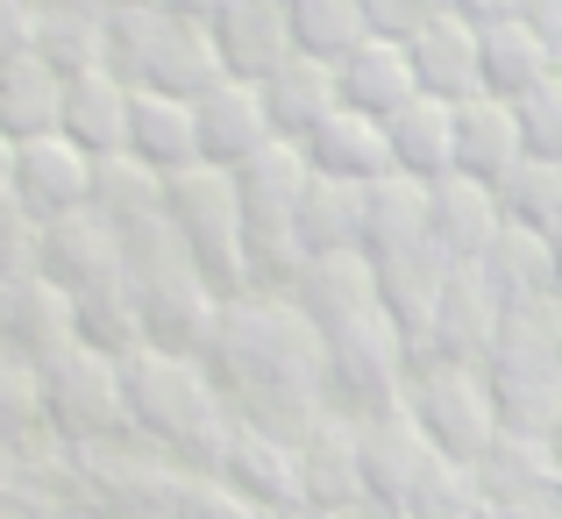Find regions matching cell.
<instances>
[{
  "mask_svg": "<svg viewBox=\"0 0 562 519\" xmlns=\"http://www.w3.org/2000/svg\"><path fill=\"white\" fill-rule=\"evenodd\" d=\"M477 484L484 498H513V506H555V449L549 435H513V427H498V441L477 455Z\"/></svg>",
  "mask_w": 562,
  "mask_h": 519,
  "instance_id": "cell-25",
  "label": "cell"
},
{
  "mask_svg": "<svg viewBox=\"0 0 562 519\" xmlns=\"http://www.w3.org/2000/svg\"><path fill=\"white\" fill-rule=\"evenodd\" d=\"M300 484H306V512L314 519L371 506V492H363V441H357V420H349V413H328V420L300 441Z\"/></svg>",
  "mask_w": 562,
  "mask_h": 519,
  "instance_id": "cell-14",
  "label": "cell"
},
{
  "mask_svg": "<svg viewBox=\"0 0 562 519\" xmlns=\"http://www.w3.org/2000/svg\"><path fill=\"white\" fill-rule=\"evenodd\" d=\"M498 214L555 235L562 228V157H520L513 171H498Z\"/></svg>",
  "mask_w": 562,
  "mask_h": 519,
  "instance_id": "cell-35",
  "label": "cell"
},
{
  "mask_svg": "<svg viewBox=\"0 0 562 519\" xmlns=\"http://www.w3.org/2000/svg\"><path fill=\"white\" fill-rule=\"evenodd\" d=\"M257 86H263V108H271V128L292 136V143L314 136V128L342 108V93H335V65H328V57H306V50H285Z\"/></svg>",
  "mask_w": 562,
  "mask_h": 519,
  "instance_id": "cell-20",
  "label": "cell"
},
{
  "mask_svg": "<svg viewBox=\"0 0 562 519\" xmlns=\"http://www.w3.org/2000/svg\"><path fill=\"white\" fill-rule=\"evenodd\" d=\"M513 108H520L527 157H562V71H555L549 86H535V93H520Z\"/></svg>",
  "mask_w": 562,
  "mask_h": 519,
  "instance_id": "cell-38",
  "label": "cell"
},
{
  "mask_svg": "<svg viewBox=\"0 0 562 519\" xmlns=\"http://www.w3.org/2000/svg\"><path fill=\"white\" fill-rule=\"evenodd\" d=\"M306 157H314V171L328 178H357V185H371V178L392 171V143H384V122L363 108H335L328 122L314 128V136H300Z\"/></svg>",
  "mask_w": 562,
  "mask_h": 519,
  "instance_id": "cell-29",
  "label": "cell"
},
{
  "mask_svg": "<svg viewBox=\"0 0 562 519\" xmlns=\"http://www.w3.org/2000/svg\"><path fill=\"white\" fill-rule=\"evenodd\" d=\"M171 519H263V512L249 506L228 477H214V470H186L179 492H171Z\"/></svg>",
  "mask_w": 562,
  "mask_h": 519,
  "instance_id": "cell-37",
  "label": "cell"
},
{
  "mask_svg": "<svg viewBox=\"0 0 562 519\" xmlns=\"http://www.w3.org/2000/svg\"><path fill=\"white\" fill-rule=\"evenodd\" d=\"M527 22H535V36L562 57V0H527Z\"/></svg>",
  "mask_w": 562,
  "mask_h": 519,
  "instance_id": "cell-42",
  "label": "cell"
},
{
  "mask_svg": "<svg viewBox=\"0 0 562 519\" xmlns=\"http://www.w3.org/2000/svg\"><path fill=\"white\" fill-rule=\"evenodd\" d=\"M384 143H392V171L435 185L441 171H456V100L413 93L398 114H384Z\"/></svg>",
  "mask_w": 562,
  "mask_h": 519,
  "instance_id": "cell-23",
  "label": "cell"
},
{
  "mask_svg": "<svg viewBox=\"0 0 562 519\" xmlns=\"http://www.w3.org/2000/svg\"><path fill=\"white\" fill-rule=\"evenodd\" d=\"M43 398H50V413L71 427V435H108V427L128 413L122 363L100 356V349H86V342H71L65 356L43 363Z\"/></svg>",
  "mask_w": 562,
  "mask_h": 519,
  "instance_id": "cell-8",
  "label": "cell"
},
{
  "mask_svg": "<svg viewBox=\"0 0 562 519\" xmlns=\"http://www.w3.org/2000/svg\"><path fill=\"white\" fill-rule=\"evenodd\" d=\"M484 377L498 398V427L555 435L562 427V292L535 306H506L498 342L484 349Z\"/></svg>",
  "mask_w": 562,
  "mask_h": 519,
  "instance_id": "cell-2",
  "label": "cell"
},
{
  "mask_svg": "<svg viewBox=\"0 0 562 519\" xmlns=\"http://www.w3.org/2000/svg\"><path fill=\"white\" fill-rule=\"evenodd\" d=\"M165 214L171 228H179V242L192 249V263H200L206 292L214 300H243L249 285V249H243V192H235V171L221 165H186L165 178Z\"/></svg>",
  "mask_w": 562,
  "mask_h": 519,
  "instance_id": "cell-3",
  "label": "cell"
},
{
  "mask_svg": "<svg viewBox=\"0 0 562 519\" xmlns=\"http://www.w3.org/2000/svg\"><path fill=\"white\" fill-rule=\"evenodd\" d=\"M300 242H306V257H321V249H363V185L357 178L314 171V185L300 200Z\"/></svg>",
  "mask_w": 562,
  "mask_h": 519,
  "instance_id": "cell-33",
  "label": "cell"
},
{
  "mask_svg": "<svg viewBox=\"0 0 562 519\" xmlns=\"http://www.w3.org/2000/svg\"><path fill=\"white\" fill-rule=\"evenodd\" d=\"M214 477H228L257 512H278V519L306 512L300 449H292V441L257 435V427H243V420H235V435H228V449H221V470H214Z\"/></svg>",
  "mask_w": 562,
  "mask_h": 519,
  "instance_id": "cell-13",
  "label": "cell"
},
{
  "mask_svg": "<svg viewBox=\"0 0 562 519\" xmlns=\"http://www.w3.org/2000/svg\"><path fill=\"white\" fill-rule=\"evenodd\" d=\"M285 22H292V50L328 57V65L349 57L363 36H378L363 0H285Z\"/></svg>",
  "mask_w": 562,
  "mask_h": 519,
  "instance_id": "cell-34",
  "label": "cell"
},
{
  "mask_svg": "<svg viewBox=\"0 0 562 519\" xmlns=\"http://www.w3.org/2000/svg\"><path fill=\"white\" fill-rule=\"evenodd\" d=\"M555 519H562V512H555Z\"/></svg>",
  "mask_w": 562,
  "mask_h": 519,
  "instance_id": "cell-50",
  "label": "cell"
},
{
  "mask_svg": "<svg viewBox=\"0 0 562 519\" xmlns=\"http://www.w3.org/2000/svg\"><path fill=\"white\" fill-rule=\"evenodd\" d=\"M470 519H555V506H513V498H484Z\"/></svg>",
  "mask_w": 562,
  "mask_h": 519,
  "instance_id": "cell-43",
  "label": "cell"
},
{
  "mask_svg": "<svg viewBox=\"0 0 562 519\" xmlns=\"http://www.w3.org/2000/svg\"><path fill=\"white\" fill-rule=\"evenodd\" d=\"M384 519H406V512H384Z\"/></svg>",
  "mask_w": 562,
  "mask_h": 519,
  "instance_id": "cell-49",
  "label": "cell"
},
{
  "mask_svg": "<svg viewBox=\"0 0 562 519\" xmlns=\"http://www.w3.org/2000/svg\"><path fill=\"white\" fill-rule=\"evenodd\" d=\"M406 242H427V178L384 171L363 185V249L384 257V249H406Z\"/></svg>",
  "mask_w": 562,
  "mask_h": 519,
  "instance_id": "cell-32",
  "label": "cell"
},
{
  "mask_svg": "<svg viewBox=\"0 0 562 519\" xmlns=\"http://www.w3.org/2000/svg\"><path fill=\"white\" fill-rule=\"evenodd\" d=\"M128 257H122V228L93 206H71V214H50L43 221V278L65 285L71 300L79 292H100V285H122Z\"/></svg>",
  "mask_w": 562,
  "mask_h": 519,
  "instance_id": "cell-6",
  "label": "cell"
},
{
  "mask_svg": "<svg viewBox=\"0 0 562 519\" xmlns=\"http://www.w3.org/2000/svg\"><path fill=\"white\" fill-rule=\"evenodd\" d=\"M221 79H228V65H221L214 22H186V14H165V8H157V36H150V57H143V79L136 86L200 100L206 86H221Z\"/></svg>",
  "mask_w": 562,
  "mask_h": 519,
  "instance_id": "cell-17",
  "label": "cell"
},
{
  "mask_svg": "<svg viewBox=\"0 0 562 519\" xmlns=\"http://www.w3.org/2000/svg\"><path fill=\"white\" fill-rule=\"evenodd\" d=\"M150 8H165V14H186V22H214V14H221V0H150Z\"/></svg>",
  "mask_w": 562,
  "mask_h": 519,
  "instance_id": "cell-45",
  "label": "cell"
},
{
  "mask_svg": "<svg viewBox=\"0 0 562 519\" xmlns=\"http://www.w3.org/2000/svg\"><path fill=\"white\" fill-rule=\"evenodd\" d=\"M86 185H93V157H86L71 136L14 143V206H29L36 221L86 206Z\"/></svg>",
  "mask_w": 562,
  "mask_h": 519,
  "instance_id": "cell-16",
  "label": "cell"
},
{
  "mask_svg": "<svg viewBox=\"0 0 562 519\" xmlns=\"http://www.w3.org/2000/svg\"><path fill=\"white\" fill-rule=\"evenodd\" d=\"M555 71H562V57H555L549 43L535 36V22H527V14L484 22V86H492L498 100L535 93V86H549Z\"/></svg>",
  "mask_w": 562,
  "mask_h": 519,
  "instance_id": "cell-31",
  "label": "cell"
},
{
  "mask_svg": "<svg viewBox=\"0 0 562 519\" xmlns=\"http://www.w3.org/2000/svg\"><path fill=\"white\" fill-rule=\"evenodd\" d=\"M357 441H363V492H371L378 512H398L406 506V492L420 484V470L435 463V441H427V427L406 413V398L398 406H378L357 420Z\"/></svg>",
  "mask_w": 562,
  "mask_h": 519,
  "instance_id": "cell-7",
  "label": "cell"
},
{
  "mask_svg": "<svg viewBox=\"0 0 562 519\" xmlns=\"http://www.w3.org/2000/svg\"><path fill=\"white\" fill-rule=\"evenodd\" d=\"M463 14H477V22H506V14H527V0H456Z\"/></svg>",
  "mask_w": 562,
  "mask_h": 519,
  "instance_id": "cell-44",
  "label": "cell"
},
{
  "mask_svg": "<svg viewBox=\"0 0 562 519\" xmlns=\"http://www.w3.org/2000/svg\"><path fill=\"white\" fill-rule=\"evenodd\" d=\"M128 150L143 157V165L157 171H186L200 165V122H192V100L179 93H157V86H136V100H128Z\"/></svg>",
  "mask_w": 562,
  "mask_h": 519,
  "instance_id": "cell-28",
  "label": "cell"
},
{
  "mask_svg": "<svg viewBox=\"0 0 562 519\" xmlns=\"http://www.w3.org/2000/svg\"><path fill=\"white\" fill-rule=\"evenodd\" d=\"M378 263V300H384V314L406 328V342L420 349V335H427V320H435V300H441V285H449V257H441V242L427 235V242H406V249H384Z\"/></svg>",
  "mask_w": 562,
  "mask_h": 519,
  "instance_id": "cell-19",
  "label": "cell"
},
{
  "mask_svg": "<svg viewBox=\"0 0 562 519\" xmlns=\"http://www.w3.org/2000/svg\"><path fill=\"white\" fill-rule=\"evenodd\" d=\"M363 8H371V29H378V36H413V29L435 22L449 0H363Z\"/></svg>",
  "mask_w": 562,
  "mask_h": 519,
  "instance_id": "cell-39",
  "label": "cell"
},
{
  "mask_svg": "<svg viewBox=\"0 0 562 519\" xmlns=\"http://www.w3.org/2000/svg\"><path fill=\"white\" fill-rule=\"evenodd\" d=\"M406 57H413V71H420V93L463 100V93L484 86V22L449 0L435 22H420L406 36Z\"/></svg>",
  "mask_w": 562,
  "mask_h": 519,
  "instance_id": "cell-11",
  "label": "cell"
},
{
  "mask_svg": "<svg viewBox=\"0 0 562 519\" xmlns=\"http://www.w3.org/2000/svg\"><path fill=\"white\" fill-rule=\"evenodd\" d=\"M335 93L342 108H363V114H398L413 93H420V71L406 57V36H363L349 57H335Z\"/></svg>",
  "mask_w": 562,
  "mask_h": 519,
  "instance_id": "cell-18",
  "label": "cell"
},
{
  "mask_svg": "<svg viewBox=\"0 0 562 519\" xmlns=\"http://www.w3.org/2000/svg\"><path fill=\"white\" fill-rule=\"evenodd\" d=\"M527 143H520V108L513 100H498L492 86L456 100V171H477L498 185V171H513Z\"/></svg>",
  "mask_w": 562,
  "mask_h": 519,
  "instance_id": "cell-22",
  "label": "cell"
},
{
  "mask_svg": "<svg viewBox=\"0 0 562 519\" xmlns=\"http://www.w3.org/2000/svg\"><path fill=\"white\" fill-rule=\"evenodd\" d=\"M122 398H128V420H143L157 441H171L200 470H221L235 413H228V398H221L214 370L200 356H171V349L122 356Z\"/></svg>",
  "mask_w": 562,
  "mask_h": 519,
  "instance_id": "cell-1",
  "label": "cell"
},
{
  "mask_svg": "<svg viewBox=\"0 0 562 519\" xmlns=\"http://www.w3.org/2000/svg\"><path fill=\"white\" fill-rule=\"evenodd\" d=\"M86 206L93 214H108L114 228H143V221H157L165 214V171L157 165H143L136 150H108V157H93V185H86Z\"/></svg>",
  "mask_w": 562,
  "mask_h": 519,
  "instance_id": "cell-30",
  "label": "cell"
},
{
  "mask_svg": "<svg viewBox=\"0 0 562 519\" xmlns=\"http://www.w3.org/2000/svg\"><path fill=\"white\" fill-rule=\"evenodd\" d=\"M498 320H506V300L498 285L477 271V263H449V285L435 300V320H427L420 349L413 356H463V363H484V349L498 342Z\"/></svg>",
  "mask_w": 562,
  "mask_h": 519,
  "instance_id": "cell-9",
  "label": "cell"
},
{
  "mask_svg": "<svg viewBox=\"0 0 562 519\" xmlns=\"http://www.w3.org/2000/svg\"><path fill=\"white\" fill-rule=\"evenodd\" d=\"M484 506V484H477V463H456V455H435L420 470V484L406 492V519H470Z\"/></svg>",
  "mask_w": 562,
  "mask_h": 519,
  "instance_id": "cell-36",
  "label": "cell"
},
{
  "mask_svg": "<svg viewBox=\"0 0 562 519\" xmlns=\"http://www.w3.org/2000/svg\"><path fill=\"white\" fill-rule=\"evenodd\" d=\"M321 519H384L378 506H357V512H321Z\"/></svg>",
  "mask_w": 562,
  "mask_h": 519,
  "instance_id": "cell-47",
  "label": "cell"
},
{
  "mask_svg": "<svg viewBox=\"0 0 562 519\" xmlns=\"http://www.w3.org/2000/svg\"><path fill=\"white\" fill-rule=\"evenodd\" d=\"M398 398H406V413L427 427V441H435L441 455H456V463H477L498 441V398H492L484 363H463V356H413Z\"/></svg>",
  "mask_w": 562,
  "mask_h": 519,
  "instance_id": "cell-4",
  "label": "cell"
},
{
  "mask_svg": "<svg viewBox=\"0 0 562 519\" xmlns=\"http://www.w3.org/2000/svg\"><path fill=\"white\" fill-rule=\"evenodd\" d=\"M321 349H328V406L335 413L363 420V413H378V406H398L406 370H413V342L384 306L321 328Z\"/></svg>",
  "mask_w": 562,
  "mask_h": 519,
  "instance_id": "cell-5",
  "label": "cell"
},
{
  "mask_svg": "<svg viewBox=\"0 0 562 519\" xmlns=\"http://www.w3.org/2000/svg\"><path fill=\"white\" fill-rule=\"evenodd\" d=\"M0 206H14V136H0Z\"/></svg>",
  "mask_w": 562,
  "mask_h": 519,
  "instance_id": "cell-46",
  "label": "cell"
},
{
  "mask_svg": "<svg viewBox=\"0 0 562 519\" xmlns=\"http://www.w3.org/2000/svg\"><path fill=\"white\" fill-rule=\"evenodd\" d=\"M555 292H562V228H555Z\"/></svg>",
  "mask_w": 562,
  "mask_h": 519,
  "instance_id": "cell-48",
  "label": "cell"
},
{
  "mask_svg": "<svg viewBox=\"0 0 562 519\" xmlns=\"http://www.w3.org/2000/svg\"><path fill=\"white\" fill-rule=\"evenodd\" d=\"M192 122H200V157H206V165H221V171L249 165V157L278 136L271 108H263V86L257 79H235V71L192 100Z\"/></svg>",
  "mask_w": 562,
  "mask_h": 519,
  "instance_id": "cell-10",
  "label": "cell"
},
{
  "mask_svg": "<svg viewBox=\"0 0 562 519\" xmlns=\"http://www.w3.org/2000/svg\"><path fill=\"white\" fill-rule=\"evenodd\" d=\"M214 43H221V65H228L235 79H263V71L292 50L285 0H221Z\"/></svg>",
  "mask_w": 562,
  "mask_h": 519,
  "instance_id": "cell-26",
  "label": "cell"
},
{
  "mask_svg": "<svg viewBox=\"0 0 562 519\" xmlns=\"http://www.w3.org/2000/svg\"><path fill=\"white\" fill-rule=\"evenodd\" d=\"M36 398H43V384L29 377V370H14V363H0V427H14V420H29L36 413Z\"/></svg>",
  "mask_w": 562,
  "mask_h": 519,
  "instance_id": "cell-41",
  "label": "cell"
},
{
  "mask_svg": "<svg viewBox=\"0 0 562 519\" xmlns=\"http://www.w3.org/2000/svg\"><path fill=\"white\" fill-rule=\"evenodd\" d=\"M65 122V71L43 50H22L0 65V136L29 143V136H57Z\"/></svg>",
  "mask_w": 562,
  "mask_h": 519,
  "instance_id": "cell-24",
  "label": "cell"
},
{
  "mask_svg": "<svg viewBox=\"0 0 562 519\" xmlns=\"http://www.w3.org/2000/svg\"><path fill=\"white\" fill-rule=\"evenodd\" d=\"M477 271L498 285L506 306H535V300H555V235L527 228V221H506L492 235V249L477 257Z\"/></svg>",
  "mask_w": 562,
  "mask_h": 519,
  "instance_id": "cell-27",
  "label": "cell"
},
{
  "mask_svg": "<svg viewBox=\"0 0 562 519\" xmlns=\"http://www.w3.org/2000/svg\"><path fill=\"white\" fill-rule=\"evenodd\" d=\"M128 100H136V86L114 79L108 65L71 71V79H65V122H57V136H71L86 157L128 150Z\"/></svg>",
  "mask_w": 562,
  "mask_h": 519,
  "instance_id": "cell-21",
  "label": "cell"
},
{
  "mask_svg": "<svg viewBox=\"0 0 562 519\" xmlns=\"http://www.w3.org/2000/svg\"><path fill=\"white\" fill-rule=\"evenodd\" d=\"M285 300L300 306L314 328H335V320H349V314H371L378 300V263H371V249H321V257H306L300 263V278L285 285Z\"/></svg>",
  "mask_w": 562,
  "mask_h": 519,
  "instance_id": "cell-15",
  "label": "cell"
},
{
  "mask_svg": "<svg viewBox=\"0 0 562 519\" xmlns=\"http://www.w3.org/2000/svg\"><path fill=\"white\" fill-rule=\"evenodd\" d=\"M498 228H506V214H498V185H492V178L441 171L435 185H427V235L441 242L449 263H477L484 249H492Z\"/></svg>",
  "mask_w": 562,
  "mask_h": 519,
  "instance_id": "cell-12",
  "label": "cell"
},
{
  "mask_svg": "<svg viewBox=\"0 0 562 519\" xmlns=\"http://www.w3.org/2000/svg\"><path fill=\"white\" fill-rule=\"evenodd\" d=\"M36 50V0H0V65Z\"/></svg>",
  "mask_w": 562,
  "mask_h": 519,
  "instance_id": "cell-40",
  "label": "cell"
}]
</instances>
